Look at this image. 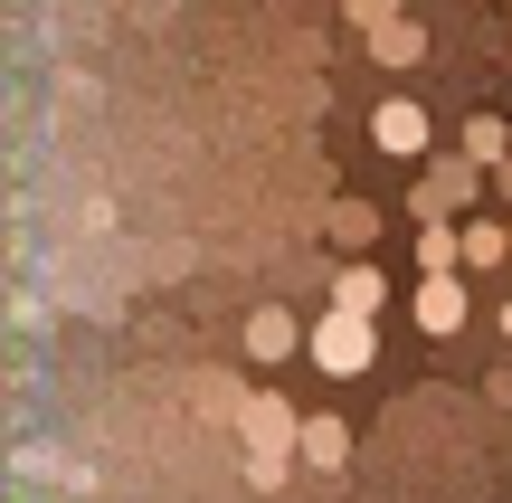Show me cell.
I'll return each mask as SVG.
<instances>
[{
  "label": "cell",
  "instance_id": "obj_7",
  "mask_svg": "<svg viewBox=\"0 0 512 503\" xmlns=\"http://www.w3.org/2000/svg\"><path fill=\"white\" fill-rule=\"evenodd\" d=\"M408 314H418V333H456V323L475 314V304H465V276H427Z\"/></svg>",
  "mask_w": 512,
  "mask_h": 503
},
{
  "label": "cell",
  "instance_id": "obj_13",
  "mask_svg": "<svg viewBox=\"0 0 512 503\" xmlns=\"http://www.w3.org/2000/svg\"><path fill=\"white\" fill-rule=\"evenodd\" d=\"M512 257V219H465V266H503Z\"/></svg>",
  "mask_w": 512,
  "mask_h": 503
},
{
  "label": "cell",
  "instance_id": "obj_15",
  "mask_svg": "<svg viewBox=\"0 0 512 503\" xmlns=\"http://www.w3.org/2000/svg\"><path fill=\"white\" fill-rule=\"evenodd\" d=\"M494 200H503V209H512V162H503V171H494Z\"/></svg>",
  "mask_w": 512,
  "mask_h": 503
},
{
  "label": "cell",
  "instance_id": "obj_9",
  "mask_svg": "<svg viewBox=\"0 0 512 503\" xmlns=\"http://www.w3.org/2000/svg\"><path fill=\"white\" fill-rule=\"evenodd\" d=\"M456 152H465L475 171H503V162H512V124H503V114H475V124L456 133Z\"/></svg>",
  "mask_w": 512,
  "mask_h": 503
},
{
  "label": "cell",
  "instance_id": "obj_3",
  "mask_svg": "<svg viewBox=\"0 0 512 503\" xmlns=\"http://www.w3.org/2000/svg\"><path fill=\"white\" fill-rule=\"evenodd\" d=\"M370 361H380V323H361V314H313V371H323V380H361Z\"/></svg>",
  "mask_w": 512,
  "mask_h": 503
},
{
  "label": "cell",
  "instance_id": "obj_1",
  "mask_svg": "<svg viewBox=\"0 0 512 503\" xmlns=\"http://www.w3.org/2000/svg\"><path fill=\"white\" fill-rule=\"evenodd\" d=\"M238 437H247V485L275 494L294 466H304V418H294V399L275 390H238Z\"/></svg>",
  "mask_w": 512,
  "mask_h": 503
},
{
  "label": "cell",
  "instance_id": "obj_2",
  "mask_svg": "<svg viewBox=\"0 0 512 503\" xmlns=\"http://www.w3.org/2000/svg\"><path fill=\"white\" fill-rule=\"evenodd\" d=\"M484 190H494V171H475L465 152H437V162L418 171V190H408V219L418 228H465Z\"/></svg>",
  "mask_w": 512,
  "mask_h": 503
},
{
  "label": "cell",
  "instance_id": "obj_11",
  "mask_svg": "<svg viewBox=\"0 0 512 503\" xmlns=\"http://www.w3.org/2000/svg\"><path fill=\"white\" fill-rule=\"evenodd\" d=\"M370 57H380V67H418V57H427V29H418V19H389V29L370 38Z\"/></svg>",
  "mask_w": 512,
  "mask_h": 503
},
{
  "label": "cell",
  "instance_id": "obj_4",
  "mask_svg": "<svg viewBox=\"0 0 512 503\" xmlns=\"http://www.w3.org/2000/svg\"><path fill=\"white\" fill-rule=\"evenodd\" d=\"M370 143H380L389 162H427L437 124H427V105H418V95H380V105H370Z\"/></svg>",
  "mask_w": 512,
  "mask_h": 503
},
{
  "label": "cell",
  "instance_id": "obj_16",
  "mask_svg": "<svg viewBox=\"0 0 512 503\" xmlns=\"http://www.w3.org/2000/svg\"><path fill=\"white\" fill-rule=\"evenodd\" d=\"M503 333H512V304H503Z\"/></svg>",
  "mask_w": 512,
  "mask_h": 503
},
{
  "label": "cell",
  "instance_id": "obj_6",
  "mask_svg": "<svg viewBox=\"0 0 512 503\" xmlns=\"http://www.w3.org/2000/svg\"><path fill=\"white\" fill-rule=\"evenodd\" d=\"M380 304H389V276H380V257H370V266H342V276H332V314H361V323H380Z\"/></svg>",
  "mask_w": 512,
  "mask_h": 503
},
{
  "label": "cell",
  "instance_id": "obj_12",
  "mask_svg": "<svg viewBox=\"0 0 512 503\" xmlns=\"http://www.w3.org/2000/svg\"><path fill=\"white\" fill-rule=\"evenodd\" d=\"M418 266L427 276H465V228H418Z\"/></svg>",
  "mask_w": 512,
  "mask_h": 503
},
{
  "label": "cell",
  "instance_id": "obj_5",
  "mask_svg": "<svg viewBox=\"0 0 512 503\" xmlns=\"http://www.w3.org/2000/svg\"><path fill=\"white\" fill-rule=\"evenodd\" d=\"M294 352H313V333L294 323V304H256L247 314V361H294Z\"/></svg>",
  "mask_w": 512,
  "mask_h": 503
},
{
  "label": "cell",
  "instance_id": "obj_10",
  "mask_svg": "<svg viewBox=\"0 0 512 503\" xmlns=\"http://www.w3.org/2000/svg\"><path fill=\"white\" fill-rule=\"evenodd\" d=\"M304 466L313 475H342L351 466V428H342V418H304Z\"/></svg>",
  "mask_w": 512,
  "mask_h": 503
},
{
  "label": "cell",
  "instance_id": "obj_14",
  "mask_svg": "<svg viewBox=\"0 0 512 503\" xmlns=\"http://www.w3.org/2000/svg\"><path fill=\"white\" fill-rule=\"evenodd\" d=\"M342 19H351L361 38H380L389 19H408V0H342Z\"/></svg>",
  "mask_w": 512,
  "mask_h": 503
},
{
  "label": "cell",
  "instance_id": "obj_8",
  "mask_svg": "<svg viewBox=\"0 0 512 503\" xmlns=\"http://www.w3.org/2000/svg\"><path fill=\"white\" fill-rule=\"evenodd\" d=\"M332 238H342L351 247V266H370V247H380V209H370V200H332Z\"/></svg>",
  "mask_w": 512,
  "mask_h": 503
}]
</instances>
